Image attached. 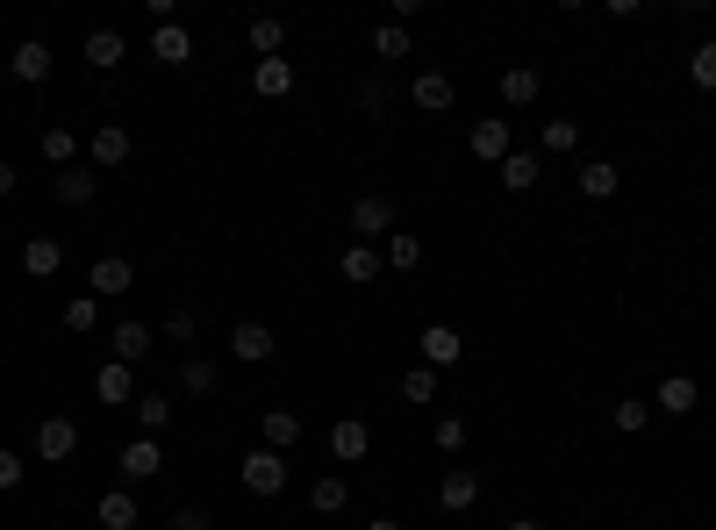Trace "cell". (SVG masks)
Instances as JSON below:
<instances>
[{
    "instance_id": "9c48e42d",
    "label": "cell",
    "mask_w": 716,
    "mask_h": 530,
    "mask_svg": "<svg viewBox=\"0 0 716 530\" xmlns=\"http://www.w3.org/2000/svg\"><path fill=\"white\" fill-rule=\"evenodd\" d=\"M695 402H703V387H695L688 373H666L660 395H652V408H660V416H695Z\"/></svg>"
},
{
    "instance_id": "d4e9b609",
    "label": "cell",
    "mask_w": 716,
    "mask_h": 530,
    "mask_svg": "<svg viewBox=\"0 0 716 530\" xmlns=\"http://www.w3.org/2000/svg\"><path fill=\"white\" fill-rule=\"evenodd\" d=\"M538 179H544V165L530 158V150H509V158H501V187H509V194H530Z\"/></svg>"
},
{
    "instance_id": "8d00e7d4",
    "label": "cell",
    "mask_w": 716,
    "mask_h": 530,
    "mask_svg": "<svg viewBox=\"0 0 716 530\" xmlns=\"http://www.w3.org/2000/svg\"><path fill=\"white\" fill-rule=\"evenodd\" d=\"M402 402H437V373L430 366H408L402 373Z\"/></svg>"
},
{
    "instance_id": "603a6c76",
    "label": "cell",
    "mask_w": 716,
    "mask_h": 530,
    "mask_svg": "<svg viewBox=\"0 0 716 530\" xmlns=\"http://www.w3.org/2000/svg\"><path fill=\"white\" fill-rule=\"evenodd\" d=\"M122 58H129V43H122V29H94V37H86V65H94V72H115Z\"/></svg>"
},
{
    "instance_id": "60d3db41",
    "label": "cell",
    "mask_w": 716,
    "mask_h": 530,
    "mask_svg": "<svg viewBox=\"0 0 716 530\" xmlns=\"http://www.w3.org/2000/svg\"><path fill=\"white\" fill-rule=\"evenodd\" d=\"M437 451H466V416H437Z\"/></svg>"
},
{
    "instance_id": "2e32d148",
    "label": "cell",
    "mask_w": 716,
    "mask_h": 530,
    "mask_svg": "<svg viewBox=\"0 0 716 530\" xmlns=\"http://www.w3.org/2000/svg\"><path fill=\"white\" fill-rule=\"evenodd\" d=\"M338 272H344V280H352V287H373L380 272H387V259H380V245H344Z\"/></svg>"
},
{
    "instance_id": "c3c4849f",
    "label": "cell",
    "mask_w": 716,
    "mask_h": 530,
    "mask_svg": "<svg viewBox=\"0 0 716 530\" xmlns=\"http://www.w3.org/2000/svg\"><path fill=\"white\" fill-rule=\"evenodd\" d=\"M230 530H243V523H230Z\"/></svg>"
},
{
    "instance_id": "7402d4cb",
    "label": "cell",
    "mask_w": 716,
    "mask_h": 530,
    "mask_svg": "<svg viewBox=\"0 0 716 530\" xmlns=\"http://www.w3.org/2000/svg\"><path fill=\"white\" fill-rule=\"evenodd\" d=\"M108 352H115V366H136V358L151 352V323H115L108 330Z\"/></svg>"
},
{
    "instance_id": "3957f363",
    "label": "cell",
    "mask_w": 716,
    "mask_h": 530,
    "mask_svg": "<svg viewBox=\"0 0 716 530\" xmlns=\"http://www.w3.org/2000/svg\"><path fill=\"white\" fill-rule=\"evenodd\" d=\"M243 488L251 495H280L287 488V451H266V445L243 451Z\"/></svg>"
},
{
    "instance_id": "ab89813d",
    "label": "cell",
    "mask_w": 716,
    "mask_h": 530,
    "mask_svg": "<svg viewBox=\"0 0 716 530\" xmlns=\"http://www.w3.org/2000/svg\"><path fill=\"white\" fill-rule=\"evenodd\" d=\"M165 337H173V344H194V337H201V315H194V309H173V315H165Z\"/></svg>"
},
{
    "instance_id": "f1b7e54d",
    "label": "cell",
    "mask_w": 716,
    "mask_h": 530,
    "mask_svg": "<svg viewBox=\"0 0 716 530\" xmlns=\"http://www.w3.org/2000/svg\"><path fill=\"white\" fill-rule=\"evenodd\" d=\"M94 395H101V402H115V408H136L129 366H101V373H94Z\"/></svg>"
},
{
    "instance_id": "e0dca14e",
    "label": "cell",
    "mask_w": 716,
    "mask_h": 530,
    "mask_svg": "<svg viewBox=\"0 0 716 530\" xmlns=\"http://www.w3.org/2000/svg\"><path fill=\"white\" fill-rule=\"evenodd\" d=\"M474 158H487V165L509 158V115H480L474 123Z\"/></svg>"
},
{
    "instance_id": "484cf974",
    "label": "cell",
    "mask_w": 716,
    "mask_h": 530,
    "mask_svg": "<svg viewBox=\"0 0 716 530\" xmlns=\"http://www.w3.org/2000/svg\"><path fill=\"white\" fill-rule=\"evenodd\" d=\"M258 430H266V451L301 445V416H294V408H266V423H258Z\"/></svg>"
},
{
    "instance_id": "7a4b0ae2",
    "label": "cell",
    "mask_w": 716,
    "mask_h": 530,
    "mask_svg": "<svg viewBox=\"0 0 716 530\" xmlns=\"http://www.w3.org/2000/svg\"><path fill=\"white\" fill-rule=\"evenodd\" d=\"M129 287H136V266L122 259V251H101V259L86 266V294H94V301H108V294H129Z\"/></svg>"
},
{
    "instance_id": "7bdbcfd3",
    "label": "cell",
    "mask_w": 716,
    "mask_h": 530,
    "mask_svg": "<svg viewBox=\"0 0 716 530\" xmlns=\"http://www.w3.org/2000/svg\"><path fill=\"white\" fill-rule=\"evenodd\" d=\"M352 101H359L365 115H387V86H380V80H359V86H352Z\"/></svg>"
},
{
    "instance_id": "ee69618b",
    "label": "cell",
    "mask_w": 716,
    "mask_h": 530,
    "mask_svg": "<svg viewBox=\"0 0 716 530\" xmlns=\"http://www.w3.org/2000/svg\"><path fill=\"white\" fill-rule=\"evenodd\" d=\"M173 530H208V509H179V517H173Z\"/></svg>"
},
{
    "instance_id": "9a60e30c",
    "label": "cell",
    "mask_w": 716,
    "mask_h": 530,
    "mask_svg": "<svg viewBox=\"0 0 716 530\" xmlns=\"http://www.w3.org/2000/svg\"><path fill=\"white\" fill-rule=\"evenodd\" d=\"M51 194L65 208H94V194H101V173H80V165H65V173L51 179Z\"/></svg>"
},
{
    "instance_id": "74e56055",
    "label": "cell",
    "mask_w": 716,
    "mask_h": 530,
    "mask_svg": "<svg viewBox=\"0 0 716 530\" xmlns=\"http://www.w3.org/2000/svg\"><path fill=\"white\" fill-rule=\"evenodd\" d=\"M179 387H187V395H208V387H216V358H187V366H179Z\"/></svg>"
},
{
    "instance_id": "4dcf8cb0",
    "label": "cell",
    "mask_w": 716,
    "mask_h": 530,
    "mask_svg": "<svg viewBox=\"0 0 716 530\" xmlns=\"http://www.w3.org/2000/svg\"><path fill=\"white\" fill-rule=\"evenodd\" d=\"M72 150H80V136H72V123H51V129H43V158H51L58 173L72 165Z\"/></svg>"
},
{
    "instance_id": "836d02e7",
    "label": "cell",
    "mask_w": 716,
    "mask_h": 530,
    "mask_svg": "<svg viewBox=\"0 0 716 530\" xmlns=\"http://www.w3.org/2000/svg\"><path fill=\"white\" fill-rule=\"evenodd\" d=\"M688 80L703 86V94H716V43H695L688 51Z\"/></svg>"
},
{
    "instance_id": "8fae6325",
    "label": "cell",
    "mask_w": 716,
    "mask_h": 530,
    "mask_svg": "<svg viewBox=\"0 0 716 530\" xmlns=\"http://www.w3.org/2000/svg\"><path fill=\"white\" fill-rule=\"evenodd\" d=\"M452 94H459V86H452V72H416V86H408V101H416L423 115H445Z\"/></svg>"
},
{
    "instance_id": "4316f807",
    "label": "cell",
    "mask_w": 716,
    "mask_h": 530,
    "mask_svg": "<svg viewBox=\"0 0 716 530\" xmlns=\"http://www.w3.org/2000/svg\"><path fill=\"white\" fill-rule=\"evenodd\" d=\"M380 259H387L394 272H416V266H423V237H416V230H394L387 245H380Z\"/></svg>"
},
{
    "instance_id": "277c9868",
    "label": "cell",
    "mask_w": 716,
    "mask_h": 530,
    "mask_svg": "<svg viewBox=\"0 0 716 530\" xmlns=\"http://www.w3.org/2000/svg\"><path fill=\"white\" fill-rule=\"evenodd\" d=\"M72 451H80V423H72V416H43V423H37V459L65 466Z\"/></svg>"
},
{
    "instance_id": "f6af8a7d",
    "label": "cell",
    "mask_w": 716,
    "mask_h": 530,
    "mask_svg": "<svg viewBox=\"0 0 716 530\" xmlns=\"http://www.w3.org/2000/svg\"><path fill=\"white\" fill-rule=\"evenodd\" d=\"M14 187H22V173H14V165H8V158H0V201H8V194H14Z\"/></svg>"
},
{
    "instance_id": "d6986e66",
    "label": "cell",
    "mask_w": 716,
    "mask_h": 530,
    "mask_svg": "<svg viewBox=\"0 0 716 530\" xmlns=\"http://www.w3.org/2000/svg\"><path fill=\"white\" fill-rule=\"evenodd\" d=\"M151 58H158V65H187V58H194V37L179 22H158V29H151Z\"/></svg>"
},
{
    "instance_id": "b9f144b4",
    "label": "cell",
    "mask_w": 716,
    "mask_h": 530,
    "mask_svg": "<svg viewBox=\"0 0 716 530\" xmlns=\"http://www.w3.org/2000/svg\"><path fill=\"white\" fill-rule=\"evenodd\" d=\"M22 480H29V459L22 451H0V495H14Z\"/></svg>"
},
{
    "instance_id": "5b68a950",
    "label": "cell",
    "mask_w": 716,
    "mask_h": 530,
    "mask_svg": "<svg viewBox=\"0 0 716 530\" xmlns=\"http://www.w3.org/2000/svg\"><path fill=\"white\" fill-rule=\"evenodd\" d=\"M115 466H122V480H158V474H165L158 437H129V445L115 451Z\"/></svg>"
},
{
    "instance_id": "bcb514c9",
    "label": "cell",
    "mask_w": 716,
    "mask_h": 530,
    "mask_svg": "<svg viewBox=\"0 0 716 530\" xmlns=\"http://www.w3.org/2000/svg\"><path fill=\"white\" fill-rule=\"evenodd\" d=\"M509 530H544V523H538V517H516V523H509Z\"/></svg>"
},
{
    "instance_id": "83f0119b",
    "label": "cell",
    "mask_w": 716,
    "mask_h": 530,
    "mask_svg": "<svg viewBox=\"0 0 716 530\" xmlns=\"http://www.w3.org/2000/svg\"><path fill=\"white\" fill-rule=\"evenodd\" d=\"M616 187H623V173H616L609 158H588V165H581V194H588V201H609Z\"/></svg>"
},
{
    "instance_id": "ac0fdd59",
    "label": "cell",
    "mask_w": 716,
    "mask_h": 530,
    "mask_svg": "<svg viewBox=\"0 0 716 530\" xmlns=\"http://www.w3.org/2000/svg\"><path fill=\"white\" fill-rule=\"evenodd\" d=\"M251 86H258L266 101L294 94V58H258V65H251Z\"/></svg>"
},
{
    "instance_id": "d590c367",
    "label": "cell",
    "mask_w": 716,
    "mask_h": 530,
    "mask_svg": "<svg viewBox=\"0 0 716 530\" xmlns=\"http://www.w3.org/2000/svg\"><path fill=\"white\" fill-rule=\"evenodd\" d=\"M136 423H144V430H165V423H173V395H136Z\"/></svg>"
},
{
    "instance_id": "f546056e",
    "label": "cell",
    "mask_w": 716,
    "mask_h": 530,
    "mask_svg": "<svg viewBox=\"0 0 716 530\" xmlns=\"http://www.w3.org/2000/svg\"><path fill=\"white\" fill-rule=\"evenodd\" d=\"M344 502H352V488H344V474H323V480H315V488H309V509H315V517H338Z\"/></svg>"
},
{
    "instance_id": "7dc6e473",
    "label": "cell",
    "mask_w": 716,
    "mask_h": 530,
    "mask_svg": "<svg viewBox=\"0 0 716 530\" xmlns=\"http://www.w3.org/2000/svg\"><path fill=\"white\" fill-rule=\"evenodd\" d=\"M365 530H402V523H394V517H373V523H365Z\"/></svg>"
},
{
    "instance_id": "52a82bcc",
    "label": "cell",
    "mask_w": 716,
    "mask_h": 530,
    "mask_svg": "<svg viewBox=\"0 0 716 530\" xmlns=\"http://www.w3.org/2000/svg\"><path fill=\"white\" fill-rule=\"evenodd\" d=\"M272 352H280V337H272L266 323H237L230 330V358H243V366H266Z\"/></svg>"
},
{
    "instance_id": "cb8c5ba5",
    "label": "cell",
    "mask_w": 716,
    "mask_h": 530,
    "mask_svg": "<svg viewBox=\"0 0 716 530\" xmlns=\"http://www.w3.org/2000/svg\"><path fill=\"white\" fill-rule=\"evenodd\" d=\"M243 43H251L258 58H280V43H287V22H280V14H251V29H243Z\"/></svg>"
},
{
    "instance_id": "1f68e13d",
    "label": "cell",
    "mask_w": 716,
    "mask_h": 530,
    "mask_svg": "<svg viewBox=\"0 0 716 530\" xmlns=\"http://www.w3.org/2000/svg\"><path fill=\"white\" fill-rule=\"evenodd\" d=\"M94 323H101V301H94V294H72V301H65V330H72V337H86Z\"/></svg>"
},
{
    "instance_id": "30bf717a",
    "label": "cell",
    "mask_w": 716,
    "mask_h": 530,
    "mask_svg": "<svg viewBox=\"0 0 716 530\" xmlns=\"http://www.w3.org/2000/svg\"><path fill=\"white\" fill-rule=\"evenodd\" d=\"M86 150H94L101 173H115V165H129V129H122V123H101L94 136H86Z\"/></svg>"
},
{
    "instance_id": "e575fe53",
    "label": "cell",
    "mask_w": 716,
    "mask_h": 530,
    "mask_svg": "<svg viewBox=\"0 0 716 530\" xmlns=\"http://www.w3.org/2000/svg\"><path fill=\"white\" fill-rule=\"evenodd\" d=\"M609 423H616L623 437H637V430L652 423V402H616V408H609Z\"/></svg>"
},
{
    "instance_id": "6da1fadb",
    "label": "cell",
    "mask_w": 716,
    "mask_h": 530,
    "mask_svg": "<svg viewBox=\"0 0 716 530\" xmlns=\"http://www.w3.org/2000/svg\"><path fill=\"white\" fill-rule=\"evenodd\" d=\"M352 230H359V245H387L394 237V201L387 194H359L352 201Z\"/></svg>"
},
{
    "instance_id": "5bb4252c",
    "label": "cell",
    "mask_w": 716,
    "mask_h": 530,
    "mask_svg": "<svg viewBox=\"0 0 716 530\" xmlns=\"http://www.w3.org/2000/svg\"><path fill=\"white\" fill-rule=\"evenodd\" d=\"M94 523L101 530H136V523H144V509H136L129 488H115V495H101V502H94Z\"/></svg>"
},
{
    "instance_id": "f35d334b",
    "label": "cell",
    "mask_w": 716,
    "mask_h": 530,
    "mask_svg": "<svg viewBox=\"0 0 716 530\" xmlns=\"http://www.w3.org/2000/svg\"><path fill=\"white\" fill-rule=\"evenodd\" d=\"M581 144V123H573V115H552V123H544V150H573Z\"/></svg>"
},
{
    "instance_id": "7c38bea8",
    "label": "cell",
    "mask_w": 716,
    "mask_h": 530,
    "mask_svg": "<svg viewBox=\"0 0 716 530\" xmlns=\"http://www.w3.org/2000/svg\"><path fill=\"white\" fill-rule=\"evenodd\" d=\"M437 502H445L452 517H466V509L480 502V474H474V466H452V474H445V488H437Z\"/></svg>"
},
{
    "instance_id": "4fadbf2b",
    "label": "cell",
    "mask_w": 716,
    "mask_h": 530,
    "mask_svg": "<svg viewBox=\"0 0 716 530\" xmlns=\"http://www.w3.org/2000/svg\"><path fill=\"white\" fill-rule=\"evenodd\" d=\"M365 451H373V430H365L359 416H344V423H330V459H365Z\"/></svg>"
},
{
    "instance_id": "8992f818",
    "label": "cell",
    "mask_w": 716,
    "mask_h": 530,
    "mask_svg": "<svg viewBox=\"0 0 716 530\" xmlns=\"http://www.w3.org/2000/svg\"><path fill=\"white\" fill-rule=\"evenodd\" d=\"M416 344H423V366H430V373H445V366H459V358H466V337L452 323H430Z\"/></svg>"
},
{
    "instance_id": "ba28073f",
    "label": "cell",
    "mask_w": 716,
    "mask_h": 530,
    "mask_svg": "<svg viewBox=\"0 0 716 530\" xmlns=\"http://www.w3.org/2000/svg\"><path fill=\"white\" fill-rule=\"evenodd\" d=\"M51 65H58V58H51V43H43V37L14 43V80H22V86H43V80H51Z\"/></svg>"
},
{
    "instance_id": "44dd1931",
    "label": "cell",
    "mask_w": 716,
    "mask_h": 530,
    "mask_svg": "<svg viewBox=\"0 0 716 530\" xmlns=\"http://www.w3.org/2000/svg\"><path fill=\"white\" fill-rule=\"evenodd\" d=\"M58 266H65V245H58V237H29L22 245V272L29 280H51Z\"/></svg>"
},
{
    "instance_id": "d6a6232c",
    "label": "cell",
    "mask_w": 716,
    "mask_h": 530,
    "mask_svg": "<svg viewBox=\"0 0 716 530\" xmlns=\"http://www.w3.org/2000/svg\"><path fill=\"white\" fill-rule=\"evenodd\" d=\"M373 58H387V65H394V58H408V29L402 22H380L373 29Z\"/></svg>"
},
{
    "instance_id": "ffe728a7",
    "label": "cell",
    "mask_w": 716,
    "mask_h": 530,
    "mask_svg": "<svg viewBox=\"0 0 716 530\" xmlns=\"http://www.w3.org/2000/svg\"><path fill=\"white\" fill-rule=\"evenodd\" d=\"M538 94H544V72L538 65H509V72H501V101H509V108H530Z\"/></svg>"
}]
</instances>
